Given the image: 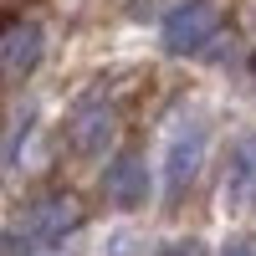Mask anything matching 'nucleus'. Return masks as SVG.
Segmentation results:
<instances>
[{
	"label": "nucleus",
	"mask_w": 256,
	"mask_h": 256,
	"mask_svg": "<svg viewBox=\"0 0 256 256\" xmlns=\"http://www.w3.org/2000/svg\"><path fill=\"white\" fill-rule=\"evenodd\" d=\"M144 195H148V180H144L138 159H123V164L113 169V200H118V205H138Z\"/></svg>",
	"instance_id": "5"
},
{
	"label": "nucleus",
	"mask_w": 256,
	"mask_h": 256,
	"mask_svg": "<svg viewBox=\"0 0 256 256\" xmlns=\"http://www.w3.org/2000/svg\"><path fill=\"white\" fill-rule=\"evenodd\" d=\"M200 154H205V128L190 123L184 134L174 138V148H169V190H184L190 174L200 169Z\"/></svg>",
	"instance_id": "2"
},
{
	"label": "nucleus",
	"mask_w": 256,
	"mask_h": 256,
	"mask_svg": "<svg viewBox=\"0 0 256 256\" xmlns=\"http://www.w3.org/2000/svg\"><path fill=\"white\" fill-rule=\"evenodd\" d=\"M230 195L246 200V205H256V134L241 138L236 159H230Z\"/></svg>",
	"instance_id": "3"
},
{
	"label": "nucleus",
	"mask_w": 256,
	"mask_h": 256,
	"mask_svg": "<svg viewBox=\"0 0 256 256\" xmlns=\"http://www.w3.org/2000/svg\"><path fill=\"white\" fill-rule=\"evenodd\" d=\"M220 256H256V246H251V241H230Z\"/></svg>",
	"instance_id": "7"
},
{
	"label": "nucleus",
	"mask_w": 256,
	"mask_h": 256,
	"mask_svg": "<svg viewBox=\"0 0 256 256\" xmlns=\"http://www.w3.org/2000/svg\"><path fill=\"white\" fill-rule=\"evenodd\" d=\"M36 52H41V31L36 26H20L16 41L10 36L0 41V67H6V72H26L31 62H36Z\"/></svg>",
	"instance_id": "4"
},
{
	"label": "nucleus",
	"mask_w": 256,
	"mask_h": 256,
	"mask_svg": "<svg viewBox=\"0 0 256 256\" xmlns=\"http://www.w3.org/2000/svg\"><path fill=\"white\" fill-rule=\"evenodd\" d=\"M210 36H216V10H210L205 0H184V6L169 10V20H164V46L169 52H200Z\"/></svg>",
	"instance_id": "1"
},
{
	"label": "nucleus",
	"mask_w": 256,
	"mask_h": 256,
	"mask_svg": "<svg viewBox=\"0 0 256 256\" xmlns=\"http://www.w3.org/2000/svg\"><path fill=\"white\" fill-rule=\"evenodd\" d=\"M164 256H205V251H200V246H195V241H180V246H169V251H164Z\"/></svg>",
	"instance_id": "6"
}]
</instances>
